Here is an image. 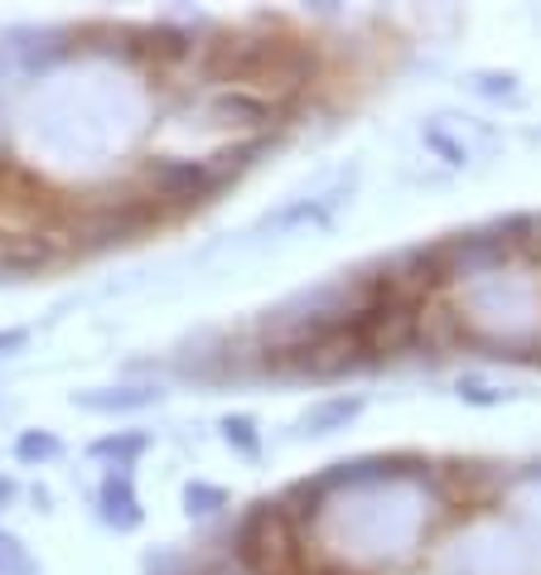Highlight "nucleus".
I'll return each instance as SVG.
<instances>
[{
	"mask_svg": "<svg viewBox=\"0 0 541 575\" xmlns=\"http://www.w3.org/2000/svg\"><path fill=\"white\" fill-rule=\"evenodd\" d=\"M151 179H155L159 199H169V203H199L213 189H223L228 169L213 165V161H155L151 165Z\"/></svg>",
	"mask_w": 541,
	"mask_h": 575,
	"instance_id": "obj_1",
	"label": "nucleus"
},
{
	"mask_svg": "<svg viewBox=\"0 0 541 575\" xmlns=\"http://www.w3.org/2000/svg\"><path fill=\"white\" fill-rule=\"evenodd\" d=\"M102 518L112 522V528H135L141 522V504H135V488H131V474L121 469V474H107V484H102Z\"/></svg>",
	"mask_w": 541,
	"mask_h": 575,
	"instance_id": "obj_2",
	"label": "nucleus"
},
{
	"mask_svg": "<svg viewBox=\"0 0 541 575\" xmlns=\"http://www.w3.org/2000/svg\"><path fill=\"white\" fill-rule=\"evenodd\" d=\"M141 450H145V435H107L92 445V455H112V460H121V469H126V460H135Z\"/></svg>",
	"mask_w": 541,
	"mask_h": 575,
	"instance_id": "obj_3",
	"label": "nucleus"
},
{
	"mask_svg": "<svg viewBox=\"0 0 541 575\" xmlns=\"http://www.w3.org/2000/svg\"><path fill=\"white\" fill-rule=\"evenodd\" d=\"M0 575H34L30 552H24L15 537H5V532H0Z\"/></svg>",
	"mask_w": 541,
	"mask_h": 575,
	"instance_id": "obj_4",
	"label": "nucleus"
},
{
	"mask_svg": "<svg viewBox=\"0 0 541 575\" xmlns=\"http://www.w3.org/2000/svg\"><path fill=\"white\" fill-rule=\"evenodd\" d=\"M145 401H155V391L135 387L131 397H82V407L88 411H121V407H145Z\"/></svg>",
	"mask_w": 541,
	"mask_h": 575,
	"instance_id": "obj_5",
	"label": "nucleus"
},
{
	"mask_svg": "<svg viewBox=\"0 0 541 575\" xmlns=\"http://www.w3.org/2000/svg\"><path fill=\"white\" fill-rule=\"evenodd\" d=\"M15 455L20 460H54L58 455V440L54 435H24L20 445H15Z\"/></svg>",
	"mask_w": 541,
	"mask_h": 575,
	"instance_id": "obj_6",
	"label": "nucleus"
},
{
	"mask_svg": "<svg viewBox=\"0 0 541 575\" xmlns=\"http://www.w3.org/2000/svg\"><path fill=\"white\" fill-rule=\"evenodd\" d=\"M223 435H228V440H238V445L247 450V455H256V431H252L247 416H228V421H223Z\"/></svg>",
	"mask_w": 541,
	"mask_h": 575,
	"instance_id": "obj_7",
	"label": "nucleus"
},
{
	"mask_svg": "<svg viewBox=\"0 0 541 575\" xmlns=\"http://www.w3.org/2000/svg\"><path fill=\"white\" fill-rule=\"evenodd\" d=\"M189 512H213L218 504H223V494H218V488H208V484H189Z\"/></svg>",
	"mask_w": 541,
	"mask_h": 575,
	"instance_id": "obj_8",
	"label": "nucleus"
},
{
	"mask_svg": "<svg viewBox=\"0 0 541 575\" xmlns=\"http://www.w3.org/2000/svg\"><path fill=\"white\" fill-rule=\"evenodd\" d=\"M24 339H30L24 329H10V334H0V349H24Z\"/></svg>",
	"mask_w": 541,
	"mask_h": 575,
	"instance_id": "obj_9",
	"label": "nucleus"
},
{
	"mask_svg": "<svg viewBox=\"0 0 541 575\" xmlns=\"http://www.w3.org/2000/svg\"><path fill=\"white\" fill-rule=\"evenodd\" d=\"M10 494H15V484H10V479H0V504H5Z\"/></svg>",
	"mask_w": 541,
	"mask_h": 575,
	"instance_id": "obj_10",
	"label": "nucleus"
}]
</instances>
